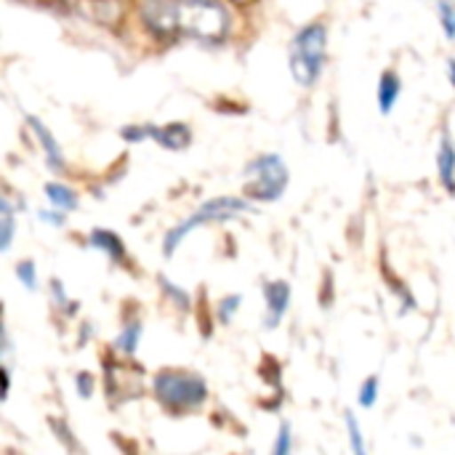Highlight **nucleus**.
<instances>
[{"mask_svg": "<svg viewBox=\"0 0 455 455\" xmlns=\"http://www.w3.org/2000/svg\"><path fill=\"white\" fill-rule=\"evenodd\" d=\"M40 219H43V221H48V224H53V227H61V211H56V208H53V213L40 211Z\"/></svg>", "mask_w": 455, "mask_h": 455, "instance_id": "5701e85b", "label": "nucleus"}, {"mask_svg": "<svg viewBox=\"0 0 455 455\" xmlns=\"http://www.w3.org/2000/svg\"><path fill=\"white\" fill-rule=\"evenodd\" d=\"M400 91H403L400 77H397L392 69L384 72L381 80H379V109H381L384 115H389V112L395 109V104H397V99H400Z\"/></svg>", "mask_w": 455, "mask_h": 455, "instance_id": "9d476101", "label": "nucleus"}, {"mask_svg": "<svg viewBox=\"0 0 455 455\" xmlns=\"http://www.w3.org/2000/svg\"><path fill=\"white\" fill-rule=\"evenodd\" d=\"M448 77H451V83L455 85V59H448Z\"/></svg>", "mask_w": 455, "mask_h": 455, "instance_id": "393cba45", "label": "nucleus"}, {"mask_svg": "<svg viewBox=\"0 0 455 455\" xmlns=\"http://www.w3.org/2000/svg\"><path fill=\"white\" fill-rule=\"evenodd\" d=\"M93 248L104 251L112 261H123L125 259V245L120 243V237L115 232H107V229H93L91 232V240H88Z\"/></svg>", "mask_w": 455, "mask_h": 455, "instance_id": "9b49d317", "label": "nucleus"}, {"mask_svg": "<svg viewBox=\"0 0 455 455\" xmlns=\"http://www.w3.org/2000/svg\"><path fill=\"white\" fill-rule=\"evenodd\" d=\"M160 283H163V285H165V291L179 301V307H181V309H187V307H189V299H187V293H184V291H179V288H176L173 283H168L165 277H160Z\"/></svg>", "mask_w": 455, "mask_h": 455, "instance_id": "412c9836", "label": "nucleus"}, {"mask_svg": "<svg viewBox=\"0 0 455 455\" xmlns=\"http://www.w3.org/2000/svg\"><path fill=\"white\" fill-rule=\"evenodd\" d=\"M144 24L165 37L221 40L229 29L227 8L219 0H144Z\"/></svg>", "mask_w": 455, "mask_h": 455, "instance_id": "f257e3e1", "label": "nucleus"}, {"mask_svg": "<svg viewBox=\"0 0 455 455\" xmlns=\"http://www.w3.org/2000/svg\"><path fill=\"white\" fill-rule=\"evenodd\" d=\"M437 13H440V24L445 29V37L455 40V3L453 0H437Z\"/></svg>", "mask_w": 455, "mask_h": 455, "instance_id": "4468645a", "label": "nucleus"}, {"mask_svg": "<svg viewBox=\"0 0 455 455\" xmlns=\"http://www.w3.org/2000/svg\"><path fill=\"white\" fill-rule=\"evenodd\" d=\"M45 195H48L51 205L56 211H61V213H69V211L77 208V195L69 187H64V184H56V181L45 184Z\"/></svg>", "mask_w": 455, "mask_h": 455, "instance_id": "f8f14e48", "label": "nucleus"}, {"mask_svg": "<svg viewBox=\"0 0 455 455\" xmlns=\"http://www.w3.org/2000/svg\"><path fill=\"white\" fill-rule=\"evenodd\" d=\"M77 392H80V397H91V392H93V379H91L88 373H80V376H77Z\"/></svg>", "mask_w": 455, "mask_h": 455, "instance_id": "4be33fe9", "label": "nucleus"}, {"mask_svg": "<svg viewBox=\"0 0 455 455\" xmlns=\"http://www.w3.org/2000/svg\"><path fill=\"white\" fill-rule=\"evenodd\" d=\"M155 397L171 413H189L200 408L208 397V387L195 373L163 371L155 376Z\"/></svg>", "mask_w": 455, "mask_h": 455, "instance_id": "f03ea898", "label": "nucleus"}, {"mask_svg": "<svg viewBox=\"0 0 455 455\" xmlns=\"http://www.w3.org/2000/svg\"><path fill=\"white\" fill-rule=\"evenodd\" d=\"M13 229H16V221H13V208H11V203L3 197V200H0V251H8V248H11Z\"/></svg>", "mask_w": 455, "mask_h": 455, "instance_id": "ddd939ff", "label": "nucleus"}, {"mask_svg": "<svg viewBox=\"0 0 455 455\" xmlns=\"http://www.w3.org/2000/svg\"><path fill=\"white\" fill-rule=\"evenodd\" d=\"M240 296H227L221 304H219V320L221 323H229L232 320V315H237V309H240Z\"/></svg>", "mask_w": 455, "mask_h": 455, "instance_id": "6ab92c4d", "label": "nucleus"}, {"mask_svg": "<svg viewBox=\"0 0 455 455\" xmlns=\"http://www.w3.org/2000/svg\"><path fill=\"white\" fill-rule=\"evenodd\" d=\"M16 277L21 280V285H24L27 291H35V288H37V272H35V264H32V261H21V264L16 267Z\"/></svg>", "mask_w": 455, "mask_h": 455, "instance_id": "f3484780", "label": "nucleus"}, {"mask_svg": "<svg viewBox=\"0 0 455 455\" xmlns=\"http://www.w3.org/2000/svg\"><path fill=\"white\" fill-rule=\"evenodd\" d=\"M437 168H440V179L445 184L448 192L455 195V147L451 136L445 133L440 141V152H437Z\"/></svg>", "mask_w": 455, "mask_h": 455, "instance_id": "1a4fd4ad", "label": "nucleus"}, {"mask_svg": "<svg viewBox=\"0 0 455 455\" xmlns=\"http://www.w3.org/2000/svg\"><path fill=\"white\" fill-rule=\"evenodd\" d=\"M291 451H293V435H291V427L283 424L280 435H277V443H275V455H285Z\"/></svg>", "mask_w": 455, "mask_h": 455, "instance_id": "aec40b11", "label": "nucleus"}, {"mask_svg": "<svg viewBox=\"0 0 455 455\" xmlns=\"http://www.w3.org/2000/svg\"><path fill=\"white\" fill-rule=\"evenodd\" d=\"M245 211H251L248 203H245V200H237V197H216V200H208V203H205L203 208H197L187 221H181L179 227H173V229L165 235L163 253L171 256V253L179 248V243H181L192 229L205 227V224H211V221H229V219H235V216H240V213H245Z\"/></svg>", "mask_w": 455, "mask_h": 455, "instance_id": "20e7f679", "label": "nucleus"}, {"mask_svg": "<svg viewBox=\"0 0 455 455\" xmlns=\"http://www.w3.org/2000/svg\"><path fill=\"white\" fill-rule=\"evenodd\" d=\"M8 389H11V376H8V371L3 368V397H8Z\"/></svg>", "mask_w": 455, "mask_h": 455, "instance_id": "b1692460", "label": "nucleus"}, {"mask_svg": "<svg viewBox=\"0 0 455 455\" xmlns=\"http://www.w3.org/2000/svg\"><path fill=\"white\" fill-rule=\"evenodd\" d=\"M27 123H29V128L37 133V141H40V147H43V152H45V160H48V165L53 168V171H61L64 168V152H61V147H59V141L51 136V131L37 120V117H27Z\"/></svg>", "mask_w": 455, "mask_h": 455, "instance_id": "6e6552de", "label": "nucleus"}, {"mask_svg": "<svg viewBox=\"0 0 455 455\" xmlns=\"http://www.w3.org/2000/svg\"><path fill=\"white\" fill-rule=\"evenodd\" d=\"M235 3H240V5H245V3H251V0H235Z\"/></svg>", "mask_w": 455, "mask_h": 455, "instance_id": "a878e982", "label": "nucleus"}, {"mask_svg": "<svg viewBox=\"0 0 455 455\" xmlns=\"http://www.w3.org/2000/svg\"><path fill=\"white\" fill-rule=\"evenodd\" d=\"M264 299H267V317H264V325L267 331H275L280 325V320L285 317V309L291 304V285L288 283H269L264 288Z\"/></svg>", "mask_w": 455, "mask_h": 455, "instance_id": "423d86ee", "label": "nucleus"}, {"mask_svg": "<svg viewBox=\"0 0 455 455\" xmlns=\"http://www.w3.org/2000/svg\"><path fill=\"white\" fill-rule=\"evenodd\" d=\"M147 133H149V139H155L165 149H184L192 141V131L184 123H171V125H163V128L147 125Z\"/></svg>", "mask_w": 455, "mask_h": 455, "instance_id": "0eeeda50", "label": "nucleus"}, {"mask_svg": "<svg viewBox=\"0 0 455 455\" xmlns=\"http://www.w3.org/2000/svg\"><path fill=\"white\" fill-rule=\"evenodd\" d=\"M251 181L245 187L248 197L261 200V203H272L283 195L285 184H288V168L283 163L280 155H264L251 165Z\"/></svg>", "mask_w": 455, "mask_h": 455, "instance_id": "39448f33", "label": "nucleus"}, {"mask_svg": "<svg viewBox=\"0 0 455 455\" xmlns=\"http://www.w3.org/2000/svg\"><path fill=\"white\" fill-rule=\"evenodd\" d=\"M357 400H360L363 408H373V405H376V400H379V379H376V376H371V379L360 387Z\"/></svg>", "mask_w": 455, "mask_h": 455, "instance_id": "dca6fc26", "label": "nucleus"}, {"mask_svg": "<svg viewBox=\"0 0 455 455\" xmlns=\"http://www.w3.org/2000/svg\"><path fill=\"white\" fill-rule=\"evenodd\" d=\"M139 336H141V325L139 323H131V325H125V331L120 333V339H117L115 347L123 355H133L136 352V344H139Z\"/></svg>", "mask_w": 455, "mask_h": 455, "instance_id": "2eb2a0df", "label": "nucleus"}, {"mask_svg": "<svg viewBox=\"0 0 455 455\" xmlns=\"http://www.w3.org/2000/svg\"><path fill=\"white\" fill-rule=\"evenodd\" d=\"M347 427H349V440H352V451L355 453H365V443H363V429L355 419V413H347Z\"/></svg>", "mask_w": 455, "mask_h": 455, "instance_id": "a211bd4d", "label": "nucleus"}, {"mask_svg": "<svg viewBox=\"0 0 455 455\" xmlns=\"http://www.w3.org/2000/svg\"><path fill=\"white\" fill-rule=\"evenodd\" d=\"M325 43H328V32L323 24H309L293 37L291 72L299 85H312L320 77L323 59H325Z\"/></svg>", "mask_w": 455, "mask_h": 455, "instance_id": "7ed1b4c3", "label": "nucleus"}]
</instances>
